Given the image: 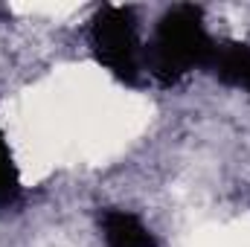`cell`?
Returning a JSON list of instances; mask_svg holds the SVG:
<instances>
[{"instance_id":"obj_1","label":"cell","mask_w":250,"mask_h":247,"mask_svg":"<svg viewBox=\"0 0 250 247\" xmlns=\"http://www.w3.org/2000/svg\"><path fill=\"white\" fill-rule=\"evenodd\" d=\"M215 41L204 26L198 6H172L154 29L151 44L146 47V73L154 76L163 87L178 84L195 67H209Z\"/></svg>"},{"instance_id":"obj_3","label":"cell","mask_w":250,"mask_h":247,"mask_svg":"<svg viewBox=\"0 0 250 247\" xmlns=\"http://www.w3.org/2000/svg\"><path fill=\"white\" fill-rule=\"evenodd\" d=\"M102 236L108 247H157L154 233L125 209H105L102 212Z\"/></svg>"},{"instance_id":"obj_2","label":"cell","mask_w":250,"mask_h":247,"mask_svg":"<svg viewBox=\"0 0 250 247\" xmlns=\"http://www.w3.org/2000/svg\"><path fill=\"white\" fill-rule=\"evenodd\" d=\"M90 47L102 67H108L125 84H143L146 50L137 35V18L131 6H102L90 23Z\"/></svg>"},{"instance_id":"obj_4","label":"cell","mask_w":250,"mask_h":247,"mask_svg":"<svg viewBox=\"0 0 250 247\" xmlns=\"http://www.w3.org/2000/svg\"><path fill=\"white\" fill-rule=\"evenodd\" d=\"M207 70H212L224 84L250 90V47L239 44V41L215 44V53H212Z\"/></svg>"},{"instance_id":"obj_5","label":"cell","mask_w":250,"mask_h":247,"mask_svg":"<svg viewBox=\"0 0 250 247\" xmlns=\"http://www.w3.org/2000/svg\"><path fill=\"white\" fill-rule=\"evenodd\" d=\"M21 175H18V166L12 160V151H9V143L0 131V206H12L21 201Z\"/></svg>"}]
</instances>
